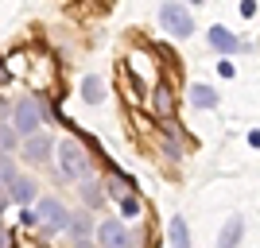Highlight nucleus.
<instances>
[{
  "label": "nucleus",
  "instance_id": "obj_17",
  "mask_svg": "<svg viewBox=\"0 0 260 248\" xmlns=\"http://www.w3.org/2000/svg\"><path fill=\"white\" fill-rule=\"evenodd\" d=\"M120 209H124V217H136V214H140V202H136V198H124Z\"/></svg>",
  "mask_w": 260,
  "mask_h": 248
},
{
  "label": "nucleus",
  "instance_id": "obj_23",
  "mask_svg": "<svg viewBox=\"0 0 260 248\" xmlns=\"http://www.w3.org/2000/svg\"><path fill=\"white\" fill-rule=\"evenodd\" d=\"M190 4H202V0H190Z\"/></svg>",
  "mask_w": 260,
  "mask_h": 248
},
{
  "label": "nucleus",
  "instance_id": "obj_16",
  "mask_svg": "<svg viewBox=\"0 0 260 248\" xmlns=\"http://www.w3.org/2000/svg\"><path fill=\"white\" fill-rule=\"evenodd\" d=\"M82 198H86L89 205H101V186L98 183H82Z\"/></svg>",
  "mask_w": 260,
  "mask_h": 248
},
{
  "label": "nucleus",
  "instance_id": "obj_20",
  "mask_svg": "<svg viewBox=\"0 0 260 248\" xmlns=\"http://www.w3.org/2000/svg\"><path fill=\"white\" fill-rule=\"evenodd\" d=\"M0 244H12V233H8V229H0Z\"/></svg>",
  "mask_w": 260,
  "mask_h": 248
},
{
  "label": "nucleus",
  "instance_id": "obj_19",
  "mask_svg": "<svg viewBox=\"0 0 260 248\" xmlns=\"http://www.w3.org/2000/svg\"><path fill=\"white\" fill-rule=\"evenodd\" d=\"M217 74H221V78H233V62H229V58H225V62H217Z\"/></svg>",
  "mask_w": 260,
  "mask_h": 248
},
{
  "label": "nucleus",
  "instance_id": "obj_18",
  "mask_svg": "<svg viewBox=\"0 0 260 248\" xmlns=\"http://www.w3.org/2000/svg\"><path fill=\"white\" fill-rule=\"evenodd\" d=\"M20 225H27V229H31V225H39V214H31V209H23V214H20Z\"/></svg>",
  "mask_w": 260,
  "mask_h": 248
},
{
  "label": "nucleus",
  "instance_id": "obj_13",
  "mask_svg": "<svg viewBox=\"0 0 260 248\" xmlns=\"http://www.w3.org/2000/svg\"><path fill=\"white\" fill-rule=\"evenodd\" d=\"M152 109L159 113V117H167V113L175 109V97H171V89H167V86H159V89H155V101H152Z\"/></svg>",
  "mask_w": 260,
  "mask_h": 248
},
{
  "label": "nucleus",
  "instance_id": "obj_12",
  "mask_svg": "<svg viewBox=\"0 0 260 248\" xmlns=\"http://www.w3.org/2000/svg\"><path fill=\"white\" fill-rule=\"evenodd\" d=\"M167 240H171L175 248H186V244H190V233H186V221H183V217H171V233H167Z\"/></svg>",
  "mask_w": 260,
  "mask_h": 248
},
{
  "label": "nucleus",
  "instance_id": "obj_22",
  "mask_svg": "<svg viewBox=\"0 0 260 248\" xmlns=\"http://www.w3.org/2000/svg\"><path fill=\"white\" fill-rule=\"evenodd\" d=\"M0 82H8V70H4V66H0Z\"/></svg>",
  "mask_w": 260,
  "mask_h": 248
},
{
  "label": "nucleus",
  "instance_id": "obj_1",
  "mask_svg": "<svg viewBox=\"0 0 260 248\" xmlns=\"http://www.w3.org/2000/svg\"><path fill=\"white\" fill-rule=\"evenodd\" d=\"M58 159H62V174L66 179H86L89 174V155L78 140H62L58 144Z\"/></svg>",
  "mask_w": 260,
  "mask_h": 248
},
{
  "label": "nucleus",
  "instance_id": "obj_14",
  "mask_svg": "<svg viewBox=\"0 0 260 248\" xmlns=\"http://www.w3.org/2000/svg\"><path fill=\"white\" fill-rule=\"evenodd\" d=\"M241 233H245V229H241V217H233V221H229V225L225 229H221V244H237V240H241Z\"/></svg>",
  "mask_w": 260,
  "mask_h": 248
},
{
  "label": "nucleus",
  "instance_id": "obj_3",
  "mask_svg": "<svg viewBox=\"0 0 260 248\" xmlns=\"http://www.w3.org/2000/svg\"><path fill=\"white\" fill-rule=\"evenodd\" d=\"M35 214H39V225H43V233H47V237L62 233V229H66V221H70V214H66V205L58 202V198H43Z\"/></svg>",
  "mask_w": 260,
  "mask_h": 248
},
{
  "label": "nucleus",
  "instance_id": "obj_6",
  "mask_svg": "<svg viewBox=\"0 0 260 248\" xmlns=\"http://www.w3.org/2000/svg\"><path fill=\"white\" fill-rule=\"evenodd\" d=\"M4 190H8L12 202H20V205H31V202H35V183H31V179H23V174H16Z\"/></svg>",
  "mask_w": 260,
  "mask_h": 248
},
{
  "label": "nucleus",
  "instance_id": "obj_7",
  "mask_svg": "<svg viewBox=\"0 0 260 248\" xmlns=\"http://www.w3.org/2000/svg\"><path fill=\"white\" fill-rule=\"evenodd\" d=\"M98 244H132V237L124 233L120 221H101L98 225Z\"/></svg>",
  "mask_w": 260,
  "mask_h": 248
},
{
  "label": "nucleus",
  "instance_id": "obj_9",
  "mask_svg": "<svg viewBox=\"0 0 260 248\" xmlns=\"http://www.w3.org/2000/svg\"><path fill=\"white\" fill-rule=\"evenodd\" d=\"M210 43H214V51H221V54H233L237 51V39H233V31L229 27H210Z\"/></svg>",
  "mask_w": 260,
  "mask_h": 248
},
{
  "label": "nucleus",
  "instance_id": "obj_8",
  "mask_svg": "<svg viewBox=\"0 0 260 248\" xmlns=\"http://www.w3.org/2000/svg\"><path fill=\"white\" fill-rule=\"evenodd\" d=\"M66 229H70V240H74V244H89V240H93V233H89V217H86V214H74L70 221H66Z\"/></svg>",
  "mask_w": 260,
  "mask_h": 248
},
{
  "label": "nucleus",
  "instance_id": "obj_11",
  "mask_svg": "<svg viewBox=\"0 0 260 248\" xmlns=\"http://www.w3.org/2000/svg\"><path fill=\"white\" fill-rule=\"evenodd\" d=\"M190 101H194L198 109H214L217 105V93L210 86H202V82H198V86H190Z\"/></svg>",
  "mask_w": 260,
  "mask_h": 248
},
{
  "label": "nucleus",
  "instance_id": "obj_2",
  "mask_svg": "<svg viewBox=\"0 0 260 248\" xmlns=\"http://www.w3.org/2000/svg\"><path fill=\"white\" fill-rule=\"evenodd\" d=\"M159 23H163L171 35H179V39L194 35V20H190V12H186L179 0H167V4L159 8Z\"/></svg>",
  "mask_w": 260,
  "mask_h": 248
},
{
  "label": "nucleus",
  "instance_id": "obj_15",
  "mask_svg": "<svg viewBox=\"0 0 260 248\" xmlns=\"http://www.w3.org/2000/svg\"><path fill=\"white\" fill-rule=\"evenodd\" d=\"M12 179H16V163H12L8 155H4V151H0V190H4V186H8Z\"/></svg>",
  "mask_w": 260,
  "mask_h": 248
},
{
  "label": "nucleus",
  "instance_id": "obj_5",
  "mask_svg": "<svg viewBox=\"0 0 260 248\" xmlns=\"http://www.w3.org/2000/svg\"><path fill=\"white\" fill-rule=\"evenodd\" d=\"M23 155H27V159L31 163H47V155H51L54 151V140L51 136H47V132H31V136H23Z\"/></svg>",
  "mask_w": 260,
  "mask_h": 248
},
{
  "label": "nucleus",
  "instance_id": "obj_10",
  "mask_svg": "<svg viewBox=\"0 0 260 248\" xmlns=\"http://www.w3.org/2000/svg\"><path fill=\"white\" fill-rule=\"evenodd\" d=\"M82 97H86L89 105H98V101L105 97V82H101L98 74H89V78H82Z\"/></svg>",
  "mask_w": 260,
  "mask_h": 248
},
{
  "label": "nucleus",
  "instance_id": "obj_21",
  "mask_svg": "<svg viewBox=\"0 0 260 248\" xmlns=\"http://www.w3.org/2000/svg\"><path fill=\"white\" fill-rule=\"evenodd\" d=\"M249 144H252V148H260V132H249Z\"/></svg>",
  "mask_w": 260,
  "mask_h": 248
},
{
  "label": "nucleus",
  "instance_id": "obj_4",
  "mask_svg": "<svg viewBox=\"0 0 260 248\" xmlns=\"http://www.w3.org/2000/svg\"><path fill=\"white\" fill-rule=\"evenodd\" d=\"M12 124H16V132L20 136H31V132H39V124H43V105L35 97H23L20 105H16V117H12Z\"/></svg>",
  "mask_w": 260,
  "mask_h": 248
}]
</instances>
